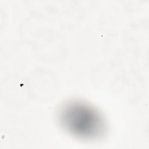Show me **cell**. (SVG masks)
<instances>
[{
  "label": "cell",
  "instance_id": "1",
  "mask_svg": "<svg viewBox=\"0 0 149 149\" xmlns=\"http://www.w3.org/2000/svg\"><path fill=\"white\" fill-rule=\"evenodd\" d=\"M65 113V126L76 135H95L96 130L102 126L97 113L88 107L72 106Z\"/></svg>",
  "mask_w": 149,
  "mask_h": 149
}]
</instances>
